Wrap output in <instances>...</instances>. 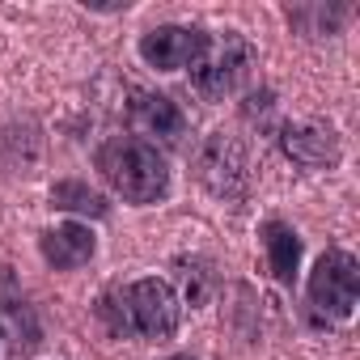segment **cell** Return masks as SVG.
<instances>
[{"label":"cell","mask_w":360,"mask_h":360,"mask_svg":"<svg viewBox=\"0 0 360 360\" xmlns=\"http://www.w3.org/2000/svg\"><path fill=\"white\" fill-rule=\"evenodd\" d=\"M263 246H267L271 276L280 284H292L297 280V263H301V238H297V229H288L284 221H267L263 225Z\"/></svg>","instance_id":"8fae6325"},{"label":"cell","mask_w":360,"mask_h":360,"mask_svg":"<svg viewBox=\"0 0 360 360\" xmlns=\"http://www.w3.org/2000/svg\"><path fill=\"white\" fill-rule=\"evenodd\" d=\"M131 115H136V123L148 136H161V140H178V136H183V127H187L183 110H178L165 94H136Z\"/></svg>","instance_id":"30bf717a"},{"label":"cell","mask_w":360,"mask_h":360,"mask_svg":"<svg viewBox=\"0 0 360 360\" xmlns=\"http://www.w3.org/2000/svg\"><path fill=\"white\" fill-rule=\"evenodd\" d=\"M51 204L68 208V212H81V217H106V200L98 191H89L85 183H56Z\"/></svg>","instance_id":"7c38bea8"},{"label":"cell","mask_w":360,"mask_h":360,"mask_svg":"<svg viewBox=\"0 0 360 360\" xmlns=\"http://www.w3.org/2000/svg\"><path fill=\"white\" fill-rule=\"evenodd\" d=\"M102 318L115 335H140V339H169L178 330L183 305L165 280H136L127 288H115L102 297Z\"/></svg>","instance_id":"6da1fadb"},{"label":"cell","mask_w":360,"mask_h":360,"mask_svg":"<svg viewBox=\"0 0 360 360\" xmlns=\"http://www.w3.org/2000/svg\"><path fill=\"white\" fill-rule=\"evenodd\" d=\"M250 64H255L250 43L238 30H225L221 39H208V47H204L200 64L191 68V77H195V89L208 102H221L250 77Z\"/></svg>","instance_id":"3957f363"},{"label":"cell","mask_w":360,"mask_h":360,"mask_svg":"<svg viewBox=\"0 0 360 360\" xmlns=\"http://www.w3.org/2000/svg\"><path fill=\"white\" fill-rule=\"evenodd\" d=\"M174 360H195V356H174Z\"/></svg>","instance_id":"4fadbf2b"},{"label":"cell","mask_w":360,"mask_h":360,"mask_svg":"<svg viewBox=\"0 0 360 360\" xmlns=\"http://www.w3.org/2000/svg\"><path fill=\"white\" fill-rule=\"evenodd\" d=\"M0 330L9 335L13 352L18 356H30L39 347V322H34V309L13 292V280L5 276L0 280Z\"/></svg>","instance_id":"9c48e42d"},{"label":"cell","mask_w":360,"mask_h":360,"mask_svg":"<svg viewBox=\"0 0 360 360\" xmlns=\"http://www.w3.org/2000/svg\"><path fill=\"white\" fill-rule=\"evenodd\" d=\"M200 174H204V183L221 195H242L246 191V153L225 140V136H212L200 153Z\"/></svg>","instance_id":"8992f818"},{"label":"cell","mask_w":360,"mask_h":360,"mask_svg":"<svg viewBox=\"0 0 360 360\" xmlns=\"http://www.w3.org/2000/svg\"><path fill=\"white\" fill-rule=\"evenodd\" d=\"M360 297V263L347 250H326L309 271V305L322 318H347Z\"/></svg>","instance_id":"277c9868"},{"label":"cell","mask_w":360,"mask_h":360,"mask_svg":"<svg viewBox=\"0 0 360 360\" xmlns=\"http://www.w3.org/2000/svg\"><path fill=\"white\" fill-rule=\"evenodd\" d=\"M208 47V34L204 30H191V26H157L140 39V56L148 68H161V72H178V68H195L200 56Z\"/></svg>","instance_id":"5b68a950"},{"label":"cell","mask_w":360,"mask_h":360,"mask_svg":"<svg viewBox=\"0 0 360 360\" xmlns=\"http://www.w3.org/2000/svg\"><path fill=\"white\" fill-rule=\"evenodd\" d=\"M39 250H43V259H47L51 267L72 271V267H81V263L94 259L98 242H94V233H89L85 225H56V229H47V233L39 238Z\"/></svg>","instance_id":"ba28073f"},{"label":"cell","mask_w":360,"mask_h":360,"mask_svg":"<svg viewBox=\"0 0 360 360\" xmlns=\"http://www.w3.org/2000/svg\"><path fill=\"white\" fill-rule=\"evenodd\" d=\"M284 153L305 165V169H322V165H335L339 161V136L322 123H297V127H284L280 136Z\"/></svg>","instance_id":"52a82bcc"},{"label":"cell","mask_w":360,"mask_h":360,"mask_svg":"<svg viewBox=\"0 0 360 360\" xmlns=\"http://www.w3.org/2000/svg\"><path fill=\"white\" fill-rule=\"evenodd\" d=\"M98 169L110 183V191H119L127 204H157L169 191V169L165 157L136 136H115L98 148Z\"/></svg>","instance_id":"7a4b0ae2"}]
</instances>
